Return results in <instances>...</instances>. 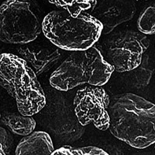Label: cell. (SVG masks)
I'll use <instances>...</instances> for the list:
<instances>
[{"mask_svg":"<svg viewBox=\"0 0 155 155\" xmlns=\"http://www.w3.org/2000/svg\"><path fill=\"white\" fill-rule=\"evenodd\" d=\"M110 131L114 137L137 149L155 143V105L132 93L110 98Z\"/></svg>","mask_w":155,"mask_h":155,"instance_id":"6da1fadb","label":"cell"},{"mask_svg":"<svg viewBox=\"0 0 155 155\" xmlns=\"http://www.w3.org/2000/svg\"><path fill=\"white\" fill-rule=\"evenodd\" d=\"M102 31V24L86 12L73 17L65 10H53L43 21L44 36L59 49L72 52L93 47Z\"/></svg>","mask_w":155,"mask_h":155,"instance_id":"7a4b0ae2","label":"cell"},{"mask_svg":"<svg viewBox=\"0 0 155 155\" xmlns=\"http://www.w3.org/2000/svg\"><path fill=\"white\" fill-rule=\"evenodd\" d=\"M0 84L15 99L18 112L24 116H33L47 103L37 76L18 55L1 54Z\"/></svg>","mask_w":155,"mask_h":155,"instance_id":"3957f363","label":"cell"},{"mask_svg":"<svg viewBox=\"0 0 155 155\" xmlns=\"http://www.w3.org/2000/svg\"><path fill=\"white\" fill-rule=\"evenodd\" d=\"M114 69L103 58L97 43L86 51H75L51 73L50 84L54 88L67 91L78 86H103Z\"/></svg>","mask_w":155,"mask_h":155,"instance_id":"277c9868","label":"cell"},{"mask_svg":"<svg viewBox=\"0 0 155 155\" xmlns=\"http://www.w3.org/2000/svg\"><path fill=\"white\" fill-rule=\"evenodd\" d=\"M43 11L35 2L7 0L0 7V39L9 44H25L43 33Z\"/></svg>","mask_w":155,"mask_h":155,"instance_id":"5b68a950","label":"cell"},{"mask_svg":"<svg viewBox=\"0 0 155 155\" xmlns=\"http://www.w3.org/2000/svg\"><path fill=\"white\" fill-rule=\"evenodd\" d=\"M149 47L150 39L146 35L134 30H120L106 37L98 48L114 71L124 73L141 65L143 56Z\"/></svg>","mask_w":155,"mask_h":155,"instance_id":"8992f818","label":"cell"},{"mask_svg":"<svg viewBox=\"0 0 155 155\" xmlns=\"http://www.w3.org/2000/svg\"><path fill=\"white\" fill-rule=\"evenodd\" d=\"M110 101L109 94L102 86L87 85L78 89L73 103L80 124L85 126L92 122L98 130L108 129Z\"/></svg>","mask_w":155,"mask_h":155,"instance_id":"52a82bcc","label":"cell"},{"mask_svg":"<svg viewBox=\"0 0 155 155\" xmlns=\"http://www.w3.org/2000/svg\"><path fill=\"white\" fill-rule=\"evenodd\" d=\"M18 56L27 62L36 76L49 71L58 63L62 57L61 49L53 43L34 40L25 44H20L16 48Z\"/></svg>","mask_w":155,"mask_h":155,"instance_id":"ba28073f","label":"cell"},{"mask_svg":"<svg viewBox=\"0 0 155 155\" xmlns=\"http://www.w3.org/2000/svg\"><path fill=\"white\" fill-rule=\"evenodd\" d=\"M136 11L133 1L107 0L97 2L91 15L102 25V34L107 35L120 24L130 21Z\"/></svg>","mask_w":155,"mask_h":155,"instance_id":"9c48e42d","label":"cell"},{"mask_svg":"<svg viewBox=\"0 0 155 155\" xmlns=\"http://www.w3.org/2000/svg\"><path fill=\"white\" fill-rule=\"evenodd\" d=\"M54 151L53 142L45 132H32L20 141L16 155H49Z\"/></svg>","mask_w":155,"mask_h":155,"instance_id":"30bf717a","label":"cell"},{"mask_svg":"<svg viewBox=\"0 0 155 155\" xmlns=\"http://www.w3.org/2000/svg\"><path fill=\"white\" fill-rule=\"evenodd\" d=\"M1 123L13 133L24 136L34 132L36 125V122L31 116H24L20 113H2L1 115Z\"/></svg>","mask_w":155,"mask_h":155,"instance_id":"8fae6325","label":"cell"},{"mask_svg":"<svg viewBox=\"0 0 155 155\" xmlns=\"http://www.w3.org/2000/svg\"><path fill=\"white\" fill-rule=\"evenodd\" d=\"M49 2L58 7L62 8V10H66L73 17H77L84 12L91 14L97 4V1L95 0H54L49 1Z\"/></svg>","mask_w":155,"mask_h":155,"instance_id":"7c38bea8","label":"cell"},{"mask_svg":"<svg viewBox=\"0 0 155 155\" xmlns=\"http://www.w3.org/2000/svg\"><path fill=\"white\" fill-rule=\"evenodd\" d=\"M137 28L143 35L155 33V7L154 5L147 6L140 13L137 21Z\"/></svg>","mask_w":155,"mask_h":155,"instance_id":"4fadbf2b","label":"cell"},{"mask_svg":"<svg viewBox=\"0 0 155 155\" xmlns=\"http://www.w3.org/2000/svg\"><path fill=\"white\" fill-rule=\"evenodd\" d=\"M103 150L95 147L73 148L69 146H65L54 150L51 155H108Z\"/></svg>","mask_w":155,"mask_h":155,"instance_id":"5bb4252c","label":"cell"},{"mask_svg":"<svg viewBox=\"0 0 155 155\" xmlns=\"http://www.w3.org/2000/svg\"><path fill=\"white\" fill-rule=\"evenodd\" d=\"M0 136H1V150L0 153L1 154H8L11 151L13 145H14V139L13 136L10 135L6 129L2 127L0 128Z\"/></svg>","mask_w":155,"mask_h":155,"instance_id":"9a60e30c","label":"cell"}]
</instances>
